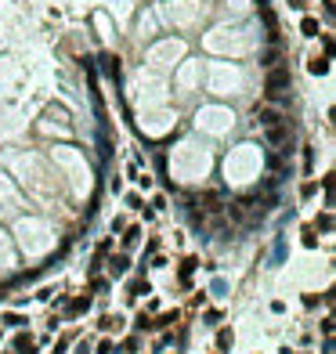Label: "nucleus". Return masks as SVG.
<instances>
[{"instance_id":"obj_16","label":"nucleus","mask_w":336,"mask_h":354,"mask_svg":"<svg viewBox=\"0 0 336 354\" xmlns=\"http://www.w3.org/2000/svg\"><path fill=\"white\" fill-rule=\"evenodd\" d=\"M304 246H307V250H315V246H318V235H315V228H311V224L304 228Z\"/></svg>"},{"instance_id":"obj_18","label":"nucleus","mask_w":336,"mask_h":354,"mask_svg":"<svg viewBox=\"0 0 336 354\" xmlns=\"http://www.w3.org/2000/svg\"><path fill=\"white\" fill-rule=\"evenodd\" d=\"M138 350V336H127V340H123V354H134Z\"/></svg>"},{"instance_id":"obj_21","label":"nucleus","mask_w":336,"mask_h":354,"mask_svg":"<svg viewBox=\"0 0 336 354\" xmlns=\"http://www.w3.org/2000/svg\"><path fill=\"white\" fill-rule=\"evenodd\" d=\"M202 318H206V325H214V322H221V311H206Z\"/></svg>"},{"instance_id":"obj_14","label":"nucleus","mask_w":336,"mask_h":354,"mask_svg":"<svg viewBox=\"0 0 336 354\" xmlns=\"http://www.w3.org/2000/svg\"><path fill=\"white\" fill-rule=\"evenodd\" d=\"M134 329H138V333H148V329H152V318H148L145 311H141L138 318H134Z\"/></svg>"},{"instance_id":"obj_11","label":"nucleus","mask_w":336,"mask_h":354,"mask_svg":"<svg viewBox=\"0 0 336 354\" xmlns=\"http://www.w3.org/2000/svg\"><path fill=\"white\" fill-rule=\"evenodd\" d=\"M231 340H235L231 329H221V333H217V350H221V354H231Z\"/></svg>"},{"instance_id":"obj_8","label":"nucleus","mask_w":336,"mask_h":354,"mask_svg":"<svg viewBox=\"0 0 336 354\" xmlns=\"http://www.w3.org/2000/svg\"><path fill=\"white\" fill-rule=\"evenodd\" d=\"M65 307H69V314H72V318H76V314H83V311L91 307V296H76V300H69Z\"/></svg>"},{"instance_id":"obj_15","label":"nucleus","mask_w":336,"mask_h":354,"mask_svg":"<svg viewBox=\"0 0 336 354\" xmlns=\"http://www.w3.org/2000/svg\"><path fill=\"white\" fill-rule=\"evenodd\" d=\"M311 228H315V231H332V217H329V213H322V217H318Z\"/></svg>"},{"instance_id":"obj_22","label":"nucleus","mask_w":336,"mask_h":354,"mask_svg":"<svg viewBox=\"0 0 336 354\" xmlns=\"http://www.w3.org/2000/svg\"><path fill=\"white\" fill-rule=\"evenodd\" d=\"M127 206H134V210H145V206H141V195H127Z\"/></svg>"},{"instance_id":"obj_13","label":"nucleus","mask_w":336,"mask_h":354,"mask_svg":"<svg viewBox=\"0 0 336 354\" xmlns=\"http://www.w3.org/2000/svg\"><path fill=\"white\" fill-rule=\"evenodd\" d=\"M141 293H148V282H145V279H134V282H131V289H127V296L134 300V296H141Z\"/></svg>"},{"instance_id":"obj_4","label":"nucleus","mask_w":336,"mask_h":354,"mask_svg":"<svg viewBox=\"0 0 336 354\" xmlns=\"http://www.w3.org/2000/svg\"><path fill=\"white\" fill-rule=\"evenodd\" d=\"M257 123H261L264 130H271V127H278V123H282V116H278L275 108H264V112L257 116Z\"/></svg>"},{"instance_id":"obj_2","label":"nucleus","mask_w":336,"mask_h":354,"mask_svg":"<svg viewBox=\"0 0 336 354\" xmlns=\"http://www.w3.org/2000/svg\"><path fill=\"white\" fill-rule=\"evenodd\" d=\"M127 267H131V257H127V253H116V257L109 260V275H112V279L127 275Z\"/></svg>"},{"instance_id":"obj_12","label":"nucleus","mask_w":336,"mask_h":354,"mask_svg":"<svg viewBox=\"0 0 336 354\" xmlns=\"http://www.w3.org/2000/svg\"><path fill=\"white\" fill-rule=\"evenodd\" d=\"M177 322V311H166V314H159V318H152V329H163V325H174Z\"/></svg>"},{"instance_id":"obj_6","label":"nucleus","mask_w":336,"mask_h":354,"mask_svg":"<svg viewBox=\"0 0 336 354\" xmlns=\"http://www.w3.org/2000/svg\"><path fill=\"white\" fill-rule=\"evenodd\" d=\"M98 325H101V333H112V329L119 333V329H123V318H119V314H101Z\"/></svg>"},{"instance_id":"obj_1","label":"nucleus","mask_w":336,"mask_h":354,"mask_svg":"<svg viewBox=\"0 0 336 354\" xmlns=\"http://www.w3.org/2000/svg\"><path fill=\"white\" fill-rule=\"evenodd\" d=\"M289 87H293L289 69H271V72H268V80H264V94H268L271 101H282V98L289 94Z\"/></svg>"},{"instance_id":"obj_10","label":"nucleus","mask_w":336,"mask_h":354,"mask_svg":"<svg viewBox=\"0 0 336 354\" xmlns=\"http://www.w3.org/2000/svg\"><path fill=\"white\" fill-rule=\"evenodd\" d=\"M109 250H112V239H105V242H98V250H94V264H91L94 271H98V267H101V260L109 257Z\"/></svg>"},{"instance_id":"obj_23","label":"nucleus","mask_w":336,"mask_h":354,"mask_svg":"<svg viewBox=\"0 0 336 354\" xmlns=\"http://www.w3.org/2000/svg\"><path fill=\"white\" fill-rule=\"evenodd\" d=\"M76 354H91V343H87V340H83V343L76 347Z\"/></svg>"},{"instance_id":"obj_20","label":"nucleus","mask_w":336,"mask_h":354,"mask_svg":"<svg viewBox=\"0 0 336 354\" xmlns=\"http://www.w3.org/2000/svg\"><path fill=\"white\" fill-rule=\"evenodd\" d=\"M98 354H116V343H112V340H101V343H98Z\"/></svg>"},{"instance_id":"obj_3","label":"nucleus","mask_w":336,"mask_h":354,"mask_svg":"<svg viewBox=\"0 0 336 354\" xmlns=\"http://www.w3.org/2000/svg\"><path fill=\"white\" fill-rule=\"evenodd\" d=\"M195 267H199V260H195V257H185V264H181V275H177L185 289L192 286V271H195Z\"/></svg>"},{"instance_id":"obj_19","label":"nucleus","mask_w":336,"mask_h":354,"mask_svg":"<svg viewBox=\"0 0 336 354\" xmlns=\"http://www.w3.org/2000/svg\"><path fill=\"white\" fill-rule=\"evenodd\" d=\"M91 289H94V293H105V289H109V279H91Z\"/></svg>"},{"instance_id":"obj_7","label":"nucleus","mask_w":336,"mask_h":354,"mask_svg":"<svg viewBox=\"0 0 336 354\" xmlns=\"http://www.w3.org/2000/svg\"><path fill=\"white\" fill-rule=\"evenodd\" d=\"M15 350H18V354H36V350H33V336H29V333H18V336H15Z\"/></svg>"},{"instance_id":"obj_5","label":"nucleus","mask_w":336,"mask_h":354,"mask_svg":"<svg viewBox=\"0 0 336 354\" xmlns=\"http://www.w3.org/2000/svg\"><path fill=\"white\" fill-rule=\"evenodd\" d=\"M268 141H271V145H289V130H286V123L271 127V130H268Z\"/></svg>"},{"instance_id":"obj_9","label":"nucleus","mask_w":336,"mask_h":354,"mask_svg":"<svg viewBox=\"0 0 336 354\" xmlns=\"http://www.w3.org/2000/svg\"><path fill=\"white\" fill-rule=\"evenodd\" d=\"M141 242V228H127L123 231V250H134Z\"/></svg>"},{"instance_id":"obj_17","label":"nucleus","mask_w":336,"mask_h":354,"mask_svg":"<svg viewBox=\"0 0 336 354\" xmlns=\"http://www.w3.org/2000/svg\"><path fill=\"white\" fill-rule=\"evenodd\" d=\"M0 322H8V325H15V329H18V325H25V318H22V314H15V311H11V314H4Z\"/></svg>"}]
</instances>
